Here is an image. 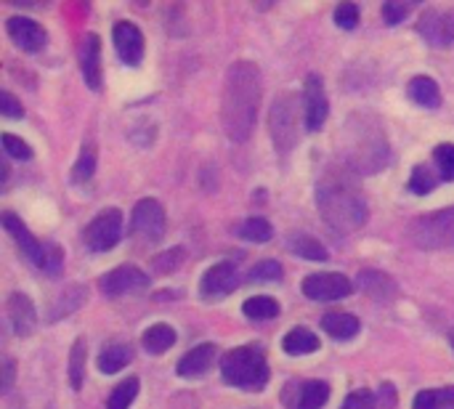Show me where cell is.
<instances>
[{
  "label": "cell",
  "mask_w": 454,
  "mask_h": 409,
  "mask_svg": "<svg viewBox=\"0 0 454 409\" xmlns=\"http://www.w3.org/2000/svg\"><path fill=\"white\" fill-rule=\"evenodd\" d=\"M317 205L319 213L325 218V224L335 232V234H354L367 224V202L359 194V189L354 184H348L346 178H335L327 176L319 186H317Z\"/></svg>",
  "instance_id": "cell-3"
},
{
  "label": "cell",
  "mask_w": 454,
  "mask_h": 409,
  "mask_svg": "<svg viewBox=\"0 0 454 409\" xmlns=\"http://www.w3.org/2000/svg\"><path fill=\"white\" fill-rule=\"evenodd\" d=\"M93 170H96V146L85 144L80 149V157H77L74 168H72V181L74 184H85V181H90Z\"/></svg>",
  "instance_id": "cell-34"
},
{
  "label": "cell",
  "mask_w": 454,
  "mask_h": 409,
  "mask_svg": "<svg viewBox=\"0 0 454 409\" xmlns=\"http://www.w3.org/2000/svg\"><path fill=\"white\" fill-rule=\"evenodd\" d=\"M282 349L290 354V357H306V354H314L319 349V338L306 330V327H293L285 341H282Z\"/></svg>",
  "instance_id": "cell-25"
},
{
  "label": "cell",
  "mask_w": 454,
  "mask_h": 409,
  "mask_svg": "<svg viewBox=\"0 0 454 409\" xmlns=\"http://www.w3.org/2000/svg\"><path fill=\"white\" fill-rule=\"evenodd\" d=\"M3 229L11 234V240L19 245L21 256L35 263L37 269H43L45 274L56 277L61 271V263H64V253L56 248V245H43L40 240L32 237V232L21 224V218H16L13 213H3Z\"/></svg>",
  "instance_id": "cell-5"
},
{
  "label": "cell",
  "mask_w": 454,
  "mask_h": 409,
  "mask_svg": "<svg viewBox=\"0 0 454 409\" xmlns=\"http://www.w3.org/2000/svg\"><path fill=\"white\" fill-rule=\"evenodd\" d=\"M221 375L229 386L242 391H263L269 383V365L261 349L239 346L221 359Z\"/></svg>",
  "instance_id": "cell-4"
},
{
  "label": "cell",
  "mask_w": 454,
  "mask_h": 409,
  "mask_svg": "<svg viewBox=\"0 0 454 409\" xmlns=\"http://www.w3.org/2000/svg\"><path fill=\"white\" fill-rule=\"evenodd\" d=\"M8 319L11 327L19 338H29L37 327V311L32 306V301L24 293H13L8 298Z\"/></svg>",
  "instance_id": "cell-19"
},
{
  "label": "cell",
  "mask_w": 454,
  "mask_h": 409,
  "mask_svg": "<svg viewBox=\"0 0 454 409\" xmlns=\"http://www.w3.org/2000/svg\"><path fill=\"white\" fill-rule=\"evenodd\" d=\"M303 295L311 298V301H322V303H330V301H340V298H348L354 285L348 282V277L343 274H335V271H322V274H309L301 285Z\"/></svg>",
  "instance_id": "cell-10"
},
{
  "label": "cell",
  "mask_w": 454,
  "mask_h": 409,
  "mask_svg": "<svg viewBox=\"0 0 454 409\" xmlns=\"http://www.w3.org/2000/svg\"><path fill=\"white\" fill-rule=\"evenodd\" d=\"M85 357H88L85 338H77L72 343V351H69V383H72V389H80L85 381Z\"/></svg>",
  "instance_id": "cell-31"
},
{
  "label": "cell",
  "mask_w": 454,
  "mask_h": 409,
  "mask_svg": "<svg viewBox=\"0 0 454 409\" xmlns=\"http://www.w3.org/2000/svg\"><path fill=\"white\" fill-rule=\"evenodd\" d=\"M434 165L439 168L442 181H454V144H439L434 149Z\"/></svg>",
  "instance_id": "cell-36"
},
{
  "label": "cell",
  "mask_w": 454,
  "mask_h": 409,
  "mask_svg": "<svg viewBox=\"0 0 454 409\" xmlns=\"http://www.w3.org/2000/svg\"><path fill=\"white\" fill-rule=\"evenodd\" d=\"M122 224H125V218H122V213H120L117 208L101 210V213L85 226V232H82L85 248H88L90 253H106V250H112V248L120 242V237H122Z\"/></svg>",
  "instance_id": "cell-7"
},
{
  "label": "cell",
  "mask_w": 454,
  "mask_h": 409,
  "mask_svg": "<svg viewBox=\"0 0 454 409\" xmlns=\"http://www.w3.org/2000/svg\"><path fill=\"white\" fill-rule=\"evenodd\" d=\"M138 397V378H128L120 386H114V391L106 399V409H128Z\"/></svg>",
  "instance_id": "cell-33"
},
{
  "label": "cell",
  "mask_w": 454,
  "mask_h": 409,
  "mask_svg": "<svg viewBox=\"0 0 454 409\" xmlns=\"http://www.w3.org/2000/svg\"><path fill=\"white\" fill-rule=\"evenodd\" d=\"M82 301H85V290L82 287H69L67 295H59V301L53 303V309L48 314V322H59L61 317L72 314L74 309L82 306Z\"/></svg>",
  "instance_id": "cell-32"
},
{
  "label": "cell",
  "mask_w": 454,
  "mask_h": 409,
  "mask_svg": "<svg viewBox=\"0 0 454 409\" xmlns=\"http://www.w3.org/2000/svg\"><path fill=\"white\" fill-rule=\"evenodd\" d=\"M412 11V5L410 3H383V19H386V24H399V21H404V16Z\"/></svg>",
  "instance_id": "cell-42"
},
{
  "label": "cell",
  "mask_w": 454,
  "mask_h": 409,
  "mask_svg": "<svg viewBox=\"0 0 454 409\" xmlns=\"http://www.w3.org/2000/svg\"><path fill=\"white\" fill-rule=\"evenodd\" d=\"M407 93L415 104L426 106V109H439L442 106V90H439V83L434 77H412L410 85H407Z\"/></svg>",
  "instance_id": "cell-21"
},
{
  "label": "cell",
  "mask_w": 454,
  "mask_h": 409,
  "mask_svg": "<svg viewBox=\"0 0 454 409\" xmlns=\"http://www.w3.org/2000/svg\"><path fill=\"white\" fill-rule=\"evenodd\" d=\"M450 341H452V349H454V330H452V335H450Z\"/></svg>",
  "instance_id": "cell-45"
},
{
  "label": "cell",
  "mask_w": 454,
  "mask_h": 409,
  "mask_svg": "<svg viewBox=\"0 0 454 409\" xmlns=\"http://www.w3.org/2000/svg\"><path fill=\"white\" fill-rule=\"evenodd\" d=\"M295 96L293 93H282L269 114V128H271V138L277 144L279 152H290L298 141V114H295Z\"/></svg>",
  "instance_id": "cell-8"
},
{
  "label": "cell",
  "mask_w": 454,
  "mask_h": 409,
  "mask_svg": "<svg viewBox=\"0 0 454 409\" xmlns=\"http://www.w3.org/2000/svg\"><path fill=\"white\" fill-rule=\"evenodd\" d=\"M303 112H306V130H319L330 114L327 90L319 75H309L303 83Z\"/></svg>",
  "instance_id": "cell-12"
},
{
  "label": "cell",
  "mask_w": 454,
  "mask_h": 409,
  "mask_svg": "<svg viewBox=\"0 0 454 409\" xmlns=\"http://www.w3.org/2000/svg\"><path fill=\"white\" fill-rule=\"evenodd\" d=\"M418 32L436 48H450L454 43V8H426Z\"/></svg>",
  "instance_id": "cell-11"
},
{
  "label": "cell",
  "mask_w": 454,
  "mask_h": 409,
  "mask_svg": "<svg viewBox=\"0 0 454 409\" xmlns=\"http://www.w3.org/2000/svg\"><path fill=\"white\" fill-rule=\"evenodd\" d=\"M322 330L338 341H348L359 333V319L354 314H343V311H333L322 317Z\"/></svg>",
  "instance_id": "cell-22"
},
{
  "label": "cell",
  "mask_w": 454,
  "mask_h": 409,
  "mask_svg": "<svg viewBox=\"0 0 454 409\" xmlns=\"http://www.w3.org/2000/svg\"><path fill=\"white\" fill-rule=\"evenodd\" d=\"M439 181H442V176L431 168V165H418L415 170H412V178H410V192L412 194H431L436 186H439Z\"/></svg>",
  "instance_id": "cell-30"
},
{
  "label": "cell",
  "mask_w": 454,
  "mask_h": 409,
  "mask_svg": "<svg viewBox=\"0 0 454 409\" xmlns=\"http://www.w3.org/2000/svg\"><path fill=\"white\" fill-rule=\"evenodd\" d=\"M112 40H114L117 56H120L128 67L141 64L146 45H144V35H141V29H138L136 24H130V21H117L114 29H112Z\"/></svg>",
  "instance_id": "cell-15"
},
{
  "label": "cell",
  "mask_w": 454,
  "mask_h": 409,
  "mask_svg": "<svg viewBox=\"0 0 454 409\" xmlns=\"http://www.w3.org/2000/svg\"><path fill=\"white\" fill-rule=\"evenodd\" d=\"M250 279L253 282H277V279H282V266L277 261H261L253 266Z\"/></svg>",
  "instance_id": "cell-37"
},
{
  "label": "cell",
  "mask_w": 454,
  "mask_h": 409,
  "mask_svg": "<svg viewBox=\"0 0 454 409\" xmlns=\"http://www.w3.org/2000/svg\"><path fill=\"white\" fill-rule=\"evenodd\" d=\"M13 378H16V362L11 357L3 359V394H8L13 389Z\"/></svg>",
  "instance_id": "cell-44"
},
{
  "label": "cell",
  "mask_w": 454,
  "mask_h": 409,
  "mask_svg": "<svg viewBox=\"0 0 454 409\" xmlns=\"http://www.w3.org/2000/svg\"><path fill=\"white\" fill-rule=\"evenodd\" d=\"M5 29H8V37L21 48V51H43L45 48V40H48V32L35 21V19H27V16H11L5 21Z\"/></svg>",
  "instance_id": "cell-17"
},
{
  "label": "cell",
  "mask_w": 454,
  "mask_h": 409,
  "mask_svg": "<svg viewBox=\"0 0 454 409\" xmlns=\"http://www.w3.org/2000/svg\"><path fill=\"white\" fill-rule=\"evenodd\" d=\"M359 287L372 295L375 301H391L396 295V285L388 274H380V271H364L359 274Z\"/></svg>",
  "instance_id": "cell-24"
},
{
  "label": "cell",
  "mask_w": 454,
  "mask_h": 409,
  "mask_svg": "<svg viewBox=\"0 0 454 409\" xmlns=\"http://www.w3.org/2000/svg\"><path fill=\"white\" fill-rule=\"evenodd\" d=\"M261 69L253 61H237L229 67L223 80V98H221V122L223 133L234 144H245L255 128L258 106H261Z\"/></svg>",
  "instance_id": "cell-1"
},
{
  "label": "cell",
  "mask_w": 454,
  "mask_h": 409,
  "mask_svg": "<svg viewBox=\"0 0 454 409\" xmlns=\"http://www.w3.org/2000/svg\"><path fill=\"white\" fill-rule=\"evenodd\" d=\"M141 341H144V349H146L149 354L160 357V354H165V351L173 349V343H176V330H173L170 325H152V327L144 333Z\"/></svg>",
  "instance_id": "cell-26"
},
{
  "label": "cell",
  "mask_w": 454,
  "mask_h": 409,
  "mask_svg": "<svg viewBox=\"0 0 454 409\" xmlns=\"http://www.w3.org/2000/svg\"><path fill=\"white\" fill-rule=\"evenodd\" d=\"M3 149H5L8 157H16V160H29L32 157V149L21 138H16L11 133H3Z\"/></svg>",
  "instance_id": "cell-39"
},
{
  "label": "cell",
  "mask_w": 454,
  "mask_h": 409,
  "mask_svg": "<svg viewBox=\"0 0 454 409\" xmlns=\"http://www.w3.org/2000/svg\"><path fill=\"white\" fill-rule=\"evenodd\" d=\"M410 237L423 250H444L454 248V208L439 210L434 216H423L412 221Z\"/></svg>",
  "instance_id": "cell-6"
},
{
  "label": "cell",
  "mask_w": 454,
  "mask_h": 409,
  "mask_svg": "<svg viewBox=\"0 0 454 409\" xmlns=\"http://www.w3.org/2000/svg\"><path fill=\"white\" fill-rule=\"evenodd\" d=\"M330 399V386L325 381H303L290 383L282 394L287 409H322Z\"/></svg>",
  "instance_id": "cell-14"
},
{
  "label": "cell",
  "mask_w": 454,
  "mask_h": 409,
  "mask_svg": "<svg viewBox=\"0 0 454 409\" xmlns=\"http://www.w3.org/2000/svg\"><path fill=\"white\" fill-rule=\"evenodd\" d=\"M340 409H375V397H372V391H367V389L354 391V394L346 397V402H343V407Z\"/></svg>",
  "instance_id": "cell-41"
},
{
  "label": "cell",
  "mask_w": 454,
  "mask_h": 409,
  "mask_svg": "<svg viewBox=\"0 0 454 409\" xmlns=\"http://www.w3.org/2000/svg\"><path fill=\"white\" fill-rule=\"evenodd\" d=\"M0 112H3V117H11V120L24 117V106H21L19 98H16L13 93H8V90L0 93Z\"/></svg>",
  "instance_id": "cell-43"
},
{
  "label": "cell",
  "mask_w": 454,
  "mask_h": 409,
  "mask_svg": "<svg viewBox=\"0 0 454 409\" xmlns=\"http://www.w3.org/2000/svg\"><path fill=\"white\" fill-rule=\"evenodd\" d=\"M239 237L247 240V242H269L274 237V229L266 218H247L242 226H239Z\"/></svg>",
  "instance_id": "cell-35"
},
{
  "label": "cell",
  "mask_w": 454,
  "mask_h": 409,
  "mask_svg": "<svg viewBox=\"0 0 454 409\" xmlns=\"http://www.w3.org/2000/svg\"><path fill=\"white\" fill-rule=\"evenodd\" d=\"M98 287H101L104 295L117 298V295H128V293H136V290L149 287V277L138 266L125 263V266L112 269L109 274H104L101 282H98Z\"/></svg>",
  "instance_id": "cell-13"
},
{
  "label": "cell",
  "mask_w": 454,
  "mask_h": 409,
  "mask_svg": "<svg viewBox=\"0 0 454 409\" xmlns=\"http://www.w3.org/2000/svg\"><path fill=\"white\" fill-rule=\"evenodd\" d=\"M245 317L250 319H258V322H266V319H274L279 314V303L269 295H255V298H247L245 306H242Z\"/></svg>",
  "instance_id": "cell-29"
},
{
  "label": "cell",
  "mask_w": 454,
  "mask_h": 409,
  "mask_svg": "<svg viewBox=\"0 0 454 409\" xmlns=\"http://www.w3.org/2000/svg\"><path fill=\"white\" fill-rule=\"evenodd\" d=\"M130 234L141 245H157L165 237V210L157 200L146 197L133 208L130 216Z\"/></svg>",
  "instance_id": "cell-9"
},
{
  "label": "cell",
  "mask_w": 454,
  "mask_h": 409,
  "mask_svg": "<svg viewBox=\"0 0 454 409\" xmlns=\"http://www.w3.org/2000/svg\"><path fill=\"white\" fill-rule=\"evenodd\" d=\"M130 359H133L130 346H125V343H109V346L101 349V354H98V370H101L104 375H114V373L125 370V367L130 365Z\"/></svg>",
  "instance_id": "cell-23"
},
{
  "label": "cell",
  "mask_w": 454,
  "mask_h": 409,
  "mask_svg": "<svg viewBox=\"0 0 454 409\" xmlns=\"http://www.w3.org/2000/svg\"><path fill=\"white\" fill-rule=\"evenodd\" d=\"M239 285V277H237V269L231 263H215L213 269L205 271L202 282H200V293L207 298V301H221L226 298L229 293H234Z\"/></svg>",
  "instance_id": "cell-16"
},
{
  "label": "cell",
  "mask_w": 454,
  "mask_h": 409,
  "mask_svg": "<svg viewBox=\"0 0 454 409\" xmlns=\"http://www.w3.org/2000/svg\"><path fill=\"white\" fill-rule=\"evenodd\" d=\"M181 261H184V250H181V248H173V250H168V253H162V256L154 258V269H157L160 274H168V271L178 269Z\"/></svg>",
  "instance_id": "cell-40"
},
{
  "label": "cell",
  "mask_w": 454,
  "mask_h": 409,
  "mask_svg": "<svg viewBox=\"0 0 454 409\" xmlns=\"http://www.w3.org/2000/svg\"><path fill=\"white\" fill-rule=\"evenodd\" d=\"M340 152H343L346 162L362 176H372V173L383 170L391 160L388 138L372 114H351L348 117L343 136H340Z\"/></svg>",
  "instance_id": "cell-2"
},
{
  "label": "cell",
  "mask_w": 454,
  "mask_h": 409,
  "mask_svg": "<svg viewBox=\"0 0 454 409\" xmlns=\"http://www.w3.org/2000/svg\"><path fill=\"white\" fill-rule=\"evenodd\" d=\"M215 359V346L213 343H202L197 349H192L181 362H178V375L181 378H200L213 367Z\"/></svg>",
  "instance_id": "cell-20"
},
{
  "label": "cell",
  "mask_w": 454,
  "mask_h": 409,
  "mask_svg": "<svg viewBox=\"0 0 454 409\" xmlns=\"http://www.w3.org/2000/svg\"><path fill=\"white\" fill-rule=\"evenodd\" d=\"M287 248L306 261H327V248L319 240H314L311 234H293L287 240Z\"/></svg>",
  "instance_id": "cell-27"
},
{
  "label": "cell",
  "mask_w": 454,
  "mask_h": 409,
  "mask_svg": "<svg viewBox=\"0 0 454 409\" xmlns=\"http://www.w3.org/2000/svg\"><path fill=\"white\" fill-rule=\"evenodd\" d=\"M412 409H454V386L420 391V394L415 397Z\"/></svg>",
  "instance_id": "cell-28"
},
{
  "label": "cell",
  "mask_w": 454,
  "mask_h": 409,
  "mask_svg": "<svg viewBox=\"0 0 454 409\" xmlns=\"http://www.w3.org/2000/svg\"><path fill=\"white\" fill-rule=\"evenodd\" d=\"M80 72L90 90L101 88V40L96 32H88L80 43Z\"/></svg>",
  "instance_id": "cell-18"
},
{
  "label": "cell",
  "mask_w": 454,
  "mask_h": 409,
  "mask_svg": "<svg viewBox=\"0 0 454 409\" xmlns=\"http://www.w3.org/2000/svg\"><path fill=\"white\" fill-rule=\"evenodd\" d=\"M335 21H338V27H343V29H354L356 21H359V5H354V3H340V5L335 8Z\"/></svg>",
  "instance_id": "cell-38"
}]
</instances>
